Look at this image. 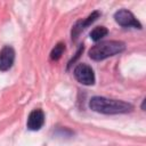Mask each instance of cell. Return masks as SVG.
<instances>
[{"label": "cell", "instance_id": "6da1fadb", "mask_svg": "<svg viewBox=\"0 0 146 146\" xmlns=\"http://www.w3.org/2000/svg\"><path fill=\"white\" fill-rule=\"evenodd\" d=\"M89 107L92 111L103 114H122L131 112L133 110V106L130 103L117 99H110L100 96L92 97L89 102Z\"/></svg>", "mask_w": 146, "mask_h": 146}, {"label": "cell", "instance_id": "7a4b0ae2", "mask_svg": "<svg viewBox=\"0 0 146 146\" xmlns=\"http://www.w3.org/2000/svg\"><path fill=\"white\" fill-rule=\"evenodd\" d=\"M125 49V44L122 41L110 40L95 44L89 50V57L94 60H103L122 52Z\"/></svg>", "mask_w": 146, "mask_h": 146}, {"label": "cell", "instance_id": "3957f363", "mask_svg": "<svg viewBox=\"0 0 146 146\" xmlns=\"http://www.w3.org/2000/svg\"><path fill=\"white\" fill-rule=\"evenodd\" d=\"M74 76L82 84L91 86V84L95 83V73H94V70L89 65H87L84 63L76 65V67L74 68Z\"/></svg>", "mask_w": 146, "mask_h": 146}, {"label": "cell", "instance_id": "277c9868", "mask_svg": "<svg viewBox=\"0 0 146 146\" xmlns=\"http://www.w3.org/2000/svg\"><path fill=\"white\" fill-rule=\"evenodd\" d=\"M114 18L115 22L124 27H129L132 26L135 29H141V24L137 21V18L135 17V15L129 11L128 9H120L114 14Z\"/></svg>", "mask_w": 146, "mask_h": 146}, {"label": "cell", "instance_id": "5b68a950", "mask_svg": "<svg viewBox=\"0 0 146 146\" xmlns=\"http://www.w3.org/2000/svg\"><path fill=\"white\" fill-rule=\"evenodd\" d=\"M100 16V13L99 11H92L86 19H81V21H78L74 25H73V27H72V32H71V35H72V40H75L76 38H78V35L80 34V32L81 31H83L87 26H89L91 23H94L98 17Z\"/></svg>", "mask_w": 146, "mask_h": 146}, {"label": "cell", "instance_id": "8992f818", "mask_svg": "<svg viewBox=\"0 0 146 146\" xmlns=\"http://www.w3.org/2000/svg\"><path fill=\"white\" fill-rule=\"evenodd\" d=\"M15 60V50L10 46H6L0 50V71H8Z\"/></svg>", "mask_w": 146, "mask_h": 146}, {"label": "cell", "instance_id": "52a82bcc", "mask_svg": "<svg viewBox=\"0 0 146 146\" xmlns=\"http://www.w3.org/2000/svg\"><path fill=\"white\" fill-rule=\"evenodd\" d=\"M44 123V114L41 110H33L29 117H27V122H26V125L30 130H39L41 129V127L43 125Z\"/></svg>", "mask_w": 146, "mask_h": 146}, {"label": "cell", "instance_id": "ba28073f", "mask_svg": "<svg viewBox=\"0 0 146 146\" xmlns=\"http://www.w3.org/2000/svg\"><path fill=\"white\" fill-rule=\"evenodd\" d=\"M107 33H108V30L106 27H104V26H97V27H95L90 32V38H91V40H94V41L97 42L102 38H104Z\"/></svg>", "mask_w": 146, "mask_h": 146}, {"label": "cell", "instance_id": "9c48e42d", "mask_svg": "<svg viewBox=\"0 0 146 146\" xmlns=\"http://www.w3.org/2000/svg\"><path fill=\"white\" fill-rule=\"evenodd\" d=\"M64 50H65V44H64L63 42L57 43V44L54 47V49L51 50V52H50V58H51L52 60H57V59H59L60 56L63 55Z\"/></svg>", "mask_w": 146, "mask_h": 146}]
</instances>
